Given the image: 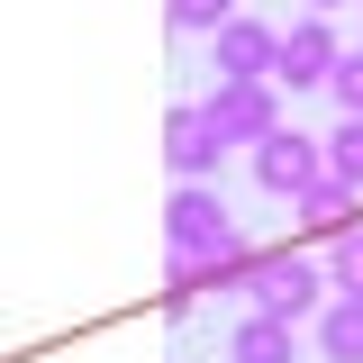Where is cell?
<instances>
[{
    "instance_id": "30bf717a",
    "label": "cell",
    "mask_w": 363,
    "mask_h": 363,
    "mask_svg": "<svg viewBox=\"0 0 363 363\" xmlns=\"http://www.w3.org/2000/svg\"><path fill=\"white\" fill-rule=\"evenodd\" d=\"M318 354H327V363H363V300L336 291V300L318 309Z\"/></svg>"
},
{
    "instance_id": "ba28073f",
    "label": "cell",
    "mask_w": 363,
    "mask_h": 363,
    "mask_svg": "<svg viewBox=\"0 0 363 363\" xmlns=\"http://www.w3.org/2000/svg\"><path fill=\"white\" fill-rule=\"evenodd\" d=\"M227 363H300V327L245 309V318H236V336H227Z\"/></svg>"
},
{
    "instance_id": "3957f363",
    "label": "cell",
    "mask_w": 363,
    "mask_h": 363,
    "mask_svg": "<svg viewBox=\"0 0 363 363\" xmlns=\"http://www.w3.org/2000/svg\"><path fill=\"white\" fill-rule=\"evenodd\" d=\"M200 109H209V128H218L227 145H245V155H255V145L281 128V82H209Z\"/></svg>"
},
{
    "instance_id": "8fae6325",
    "label": "cell",
    "mask_w": 363,
    "mask_h": 363,
    "mask_svg": "<svg viewBox=\"0 0 363 363\" xmlns=\"http://www.w3.org/2000/svg\"><path fill=\"white\" fill-rule=\"evenodd\" d=\"M318 264H327V281H336L345 300H363V227H345V236H327V255H318Z\"/></svg>"
},
{
    "instance_id": "5bb4252c",
    "label": "cell",
    "mask_w": 363,
    "mask_h": 363,
    "mask_svg": "<svg viewBox=\"0 0 363 363\" xmlns=\"http://www.w3.org/2000/svg\"><path fill=\"white\" fill-rule=\"evenodd\" d=\"M327 100H336L345 118H363V45H345V64L327 73Z\"/></svg>"
},
{
    "instance_id": "277c9868",
    "label": "cell",
    "mask_w": 363,
    "mask_h": 363,
    "mask_svg": "<svg viewBox=\"0 0 363 363\" xmlns=\"http://www.w3.org/2000/svg\"><path fill=\"white\" fill-rule=\"evenodd\" d=\"M345 64V45H336V28L318 18V9H300L291 28H281V55H272V82L281 91H327V73Z\"/></svg>"
},
{
    "instance_id": "6da1fadb",
    "label": "cell",
    "mask_w": 363,
    "mask_h": 363,
    "mask_svg": "<svg viewBox=\"0 0 363 363\" xmlns=\"http://www.w3.org/2000/svg\"><path fill=\"white\" fill-rule=\"evenodd\" d=\"M327 291H336V281H327V264L291 255V245H281V255H255V272H245V300H255L264 318H291V327L327 309Z\"/></svg>"
},
{
    "instance_id": "7a4b0ae2",
    "label": "cell",
    "mask_w": 363,
    "mask_h": 363,
    "mask_svg": "<svg viewBox=\"0 0 363 363\" xmlns=\"http://www.w3.org/2000/svg\"><path fill=\"white\" fill-rule=\"evenodd\" d=\"M164 245L173 255H236L245 236H236V218H227L218 182H173V200H164Z\"/></svg>"
},
{
    "instance_id": "8992f818",
    "label": "cell",
    "mask_w": 363,
    "mask_h": 363,
    "mask_svg": "<svg viewBox=\"0 0 363 363\" xmlns=\"http://www.w3.org/2000/svg\"><path fill=\"white\" fill-rule=\"evenodd\" d=\"M164 164H173V182H218L227 136L209 128V109H200V100H173V118H164Z\"/></svg>"
},
{
    "instance_id": "9a60e30c",
    "label": "cell",
    "mask_w": 363,
    "mask_h": 363,
    "mask_svg": "<svg viewBox=\"0 0 363 363\" xmlns=\"http://www.w3.org/2000/svg\"><path fill=\"white\" fill-rule=\"evenodd\" d=\"M300 9H318V18H336V9H363V0H300Z\"/></svg>"
},
{
    "instance_id": "4fadbf2b",
    "label": "cell",
    "mask_w": 363,
    "mask_h": 363,
    "mask_svg": "<svg viewBox=\"0 0 363 363\" xmlns=\"http://www.w3.org/2000/svg\"><path fill=\"white\" fill-rule=\"evenodd\" d=\"M164 9H173L182 37H218L227 18H236V0H164Z\"/></svg>"
},
{
    "instance_id": "7c38bea8",
    "label": "cell",
    "mask_w": 363,
    "mask_h": 363,
    "mask_svg": "<svg viewBox=\"0 0 363 363\" xmlns=\"http://www.w3.org/2000/svg\"><path fill=\"white\" fill-rule=\"evenodd\" d=\"M327 173L363 191V118H345V109H336V128H327Z\"/></svg>"
},
{
    "instance_id": "5b68a950",
    "label": "cell",
    "mask_w": 363,
    "mask_h": 363,
    "mask_svg": "<svg viewBox=\"0 0 363 363\" xmlns=\"http://www.w3.org/2000/svg\"><path fill=\"white\" fill-rule=\"evenodd\" d=\"M255 182H264L272 200H300V191H318V182H327V136L272 128L264 145H255Z\"/></svg>"
},
{
    "instance_id": "9c48e42d",
    "label": "cell",
    "mask_w": 363,
    "mask_h": 363,
    "mask_svg": "<svg viewBox=\"0 0 363 363\" xmlns=\"http://www.w3.org/2000/svg\"><path fill=\"white\" fill-rule=\"evenodd\" d=\"M291 218L309 227V236H345V227H363V191L327 173L318 191H300V200H291Z\"/></svg>"
},
{
    "instance_id": "52a82bcc",
    "label": "cell",
    "mask_w": 363,
    "mask_h": 363,
    "mask_svg": "<svg viewBox=\"0 0 363 363\" xmlns=\"http://www.w3.org/2000/svg\"><path fill=\"white\" fill-rule=\"evenodd\" d=\"M272 55H281V28H264V18H227L218 37H209V73L218 82H272Z\"/></svg>"
}]
</instances>
